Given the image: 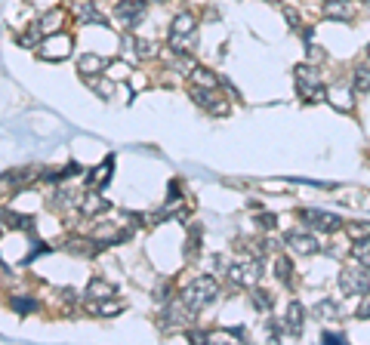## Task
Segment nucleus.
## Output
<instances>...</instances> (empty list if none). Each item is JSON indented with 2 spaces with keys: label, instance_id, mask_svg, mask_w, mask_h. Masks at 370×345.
I'll return each instance as SVG.
<instances>
[{
  "label": "nucleus",
  "instance_id": "1",
  "mask_svg": "<svg viewBox=\"0 0 370 345\" xmlns=\"http://www.w3.org/2000/svg\"><path fill=\"white\" fill-rule=\"evenodd\" d=\"M216 296H220V284H216V277H210V274L195 277V281L185 284V290L179 293V299H182L191 311H195V315L213 305Z\"/></svg>",
  "mask_w": 370,
  "mask_h": 345
},
{
  "label": "nucleus",
  "instance_id": "2",
  "mask_svg": "<svg viewBox=\"0 0 370 345\" xmlns=\"http://www.w3.org/2000/svg\"><path fill=\"white\" fill-rule=\"evenodd\" d=\"M195 44H198V22H195V16H191V13H179L173 19V25H170L167 47H170L176 56H182V53H191Z\"/></svg>",
  "mask_w": 370,
  "mask_h": 345
},
{
  "label": "nucleus",
  "instance_id": "3",
  "mask_svg": "<svg viewBox=\"0 0 370 345\" xmlns=\"http://www.w3.org/2000/svg\"><path fill=\"white\" fill-rule=\"evenodd\" d=\"M74 53V40L68 35H62V31H56V35H47L40 40L37 47V56L44 59V62H65Z\"/></svg>",
  "mask_w": 370,
  "mask_h": 345
},
{
  "label": "nucleus",
  "instance_id": "4",
  "mask_svg": "<svg viewBox=\"0 0 370 345\" xmlns=\"http://www.w3.org/2000/svg\"><path fill=\"white\" fill-rule=\"evenodd\" d=\"M340 290L346 293V296H364L370 293V272L367 265H352V268H342L340 272Z\"/></svg>",
  "mask_w": 370,
  "mask_h": 345
},
{
  "label": "nucleus",
  "instance_id": "5",
  "mask_svg": "<svg viewBox=\"0 0 370 345\" xmlns=\"http://www.w3.org/2000/svg\"><path fill=\"white\" fill-rule=\"evenodd\" d=\"M297 90L306 102H318V99L327 96L324 83H321V78H318V71L312 65H297Z\"/></svg>",
  "mask_w": 370,
  "mask_h": 345
},
{
  "label": "nucleus",
  "instance_id": "6",
  "mask_svg": "<svg viewBox=\"0 0 370 345\" xmlns=\"http://www.w3.org/2000/svg\"><path fill=\"white\" fill-rule=\"evenodd\" d=\"M229 277L241 287H256L259 277H263V262L259 259H247V262H238L229 268Z\"/></svg>",
  "mask_w": 370,
  "mask_h": 345
},
{
  "label": "nucleus",
  "instance_id": "7",
  "mask_svg": "<svg viewBox=\"0 0 370 345\" xmlns=\"http://www.w3.org/2000/svg\"><path fill=\"white\" fill-rule=\"evenodd\" d=\"M114 16L121 19L124 28H136L145 19V0H117Z\"/></svg>",
  "mask_w": 370,
  "mask_h": 345
},
{
  "label": "nucleus",
  "instance_id": "8",
  "mask_svg": "<svg viewBox=\"0 0 370 345\" xmlns=\"http://www.w3.org/2000/svg\"><path fill=\"white\" fill-rule=\"evenodd\" d=\"M71 13L80 25H105V16L99 13L96 0H71Z\"/></svg>",
  "mask_w": 370,
  "mask_h": 345
},
{
  "label": "nucleus",
  "instance_id": "9",
  "mask_svg": "<svg viewBox=\"0 0 370 345\" xmlns=\"http://www.w3.org/2000/svg\"><path fill=\"white\" fill-rule=\"evenodd\" d=\"M287 243H290V250L293 253H299V256H312L321 250V243H318L315 234H306V231H287Z\"/></svg>",
  "mask_w": 370,
  "mask_h": 345
},
{
  "label": "nucleus",
  "instance_id": "10",
  "mask_svg": "<svg viewBox=\"0 0 370 345\" xmlns=\"http://www.w3.org/2000/svg\"><path fill=\"white\" fill-rule=\"evenodd\" d=\"M302 222L312 225V229H321V231H336V229H342L340 219H336L333 213H324V210H302Z\"/></svg>",
  "mask_w": 370,
  "mask_h": 345
},
{
  "label": "nucleus",
  "instance_id": "11",
  "mask_svg": "<svg viewBox=\"0 0 370 345\" xmlns=\"http://www.w3.org/2000/svg\"><path fill=\"white\" fill-rule=\"evenodd\" d=\"M62 22H65V13H62V10H49L44 19L35 22L31 28H35L40 37H47V35H56V31H62Z\"/></svg>",
  "mask_w": 370,
  "mask_h": 345
},
{
  "label": "nucleus",
  "instance_id": "12",
  "mask_svg": "<svg viewBox=\"0 0 370 345\" xmlns=\"http://www.w3.org/2000/svg\"><path fill=\"white\" fill-rule=\"evenodd\" d=\"M78 207H80V213H83V216L92 219V216L102 213V210H105L108 204H105V198H102V195H96V188H90L87 195H83V198L78 200Z\"/></svg>",
  "mask_w": 370,
  "mask_h": 345
},
{
  "label": "nucleus",
  "instance_id": "13",
  "mask_svg": "<svg viewBox=\"0 0 370 345\" xmlns=\"http://www.w3.org/2000/svg\"><path fill=\"white\" fill-rule=\"evenodd\" d=\"M112 173H114V157H105L96 170L87 173V188H102V185L112 179Z\"/></svg>",
  "mask_w": 370,
  "mask_h": 345
},
{
  "label": "nucleus",
  "instance_id": "14",
  "mask_svg": "<svg viewBox=\"0 0 370 345\" xmlns=\"http://www.w3.org/2000/svg\"><path fill=\"white\" fill-rule=\"evenodd\" d=\"M87 311H92V315H99V317H112V315H121L124 311V302H112V296L108 299H87Z\"/></svg>",
  "mask_w": 370,
  "mask_h": 345
},
{
  "label": "nucleus",
  "instance_id": "15",
  "mask_svg": "<svg viewBox=\"0 0 370 345\" xmlns=\"http://www.w3.org/2000/svg\"><path fill=\"white\" fill-rule=\"evenodd\" d=\"M324 13L330 16V19H352V16H355V4H352V0H327L324 4Z\"/></svg>",
  "mask_w": 370,
  "mask_h": 345
},
{
  "label": "nucleus",
  "instance_id": "16",
  "mask_svg": "<svg viewBox=\"0 0 370 345\" xmlns=\"http://www.w3.org/2000/svg\"><path fill=\"white\" fill-rule=\"evenodd\" d=\"M189 83L191 87H198V90H216V74L213 71H207V68H201V65H195V68L189 71Z\"/></svg>",
  "mask_w": 370,
  "mask_h": 345
},
{
  "label": "nucleus",
  "instance_id": "17",
  "mask_svg": "<svg viewBox=\"0 0 370 345\" xmlns=\"http://www.w3.org/2000/svg\"><path fill=\"white\" fill-rule=\"evenodd\" d=\"M105 59H99V56H80V62H78V71L83 74V78H96V74H102L105 71Z\"/></svg>",
  "mask_w": 370,
  "mask_h": 345
},
{
  "label": "nucleus",
  "instance_id": "18",
  "mask_svg": "<svg viewBox=\"0 0 370 345\" xmlns=\"http://www.w3.org/2000/svg\"><path fill=\"white\" fill-rule=\"evenodd\" d=\"M302 315H306V308H302L299 302H290V305H287V330L293 336L302 333Z\"/></svg>",
  "mask_w": 370,
  "mask_h": 345
},
{
  "label": "nucleus",
  "instance_id": "19",
  "mask_svg": "<svg viewBox=\"0 0 370 345\" xmlns=\"http://www.w3.org/2000/svg\"><path fill=\"white\" fill-rule=\"evenodd\" d=\"M108 296H114V287H112V284L99 281V277L87 284V299H108Z\"/></svg>",
  "mask_w": 370,
  "mask_h": 345
},
{
  "label": "nucleus",
  "instance_id": "20",
  "mask_svg": "<svg viewBox=\"0 0 370 345\" xmlns=\"http://www.w3.org/2000/svg\"><path fill=\"white\" fill-rule=\"evenodd\" d=\"M352 90H355V96H358V92H370V65H358V68H355Z\"/></svg>",
  "mask_w": 370,
  "mask_h": 345
},
{
  "label": "nucleus",
  "instance_id": "21",
  "mask_svg": "<svg viewBox=\"0 0 370 345\" xmlns=\"http://www.w3.org/2000/svg\"><path fill=\"white\" fill-rule=\"evenodd\" d=\"M352 259L370 268V234H367V238H361V241H355V247H352Z\"/></svg>",
  "mask_w": 370,
  "mask_h": 345
},
{
  "label": "nucleus",
  "instance_id": "22",
  "mask_svg": "<svg viewBox=\"0 0 370 345\" xmlns=\"http://www.w3.org/2000/svg\"><path fill=\"white\" fill-rule=\"evenodd\" d=\"M10 305H13V311H19V315H31V311H37V299H31V296H13Z\"/></svg>",
  "mask_w": 370,
  "mask_h": 345
},
{
  "label": "nucleus",
  "instance_id": "23",
  "mask_svg": "<svg viewBox=\"0 0 370 345\" xmlns=\"http://www.w3.org/2000/svg\"><path fill=\"white\" fill-rule=\"evenodd\" d=\"M336 311H340V308L333 305V299H324V302H318V305L312 308V315L318 317V321H330V317H336Z\"/></svg>",
  "mask_w": 370,
  "mask_h": 345
},
{
  "label": "nucleus",
  "instance_id": "24",
  "mask_svg": "<svg viewBox=\"0 0 370 345\" xmlns=\"http://www.w3.org/2000/svg\"><path fill=\"white\" fill-rule=\"evenodd\" d=\"M275 274H278V281H284V284L290 281V274H293V262H290L287 256H278V259H275Z\"/></svg>",
  "mask_w": 370,
  "mask_h": 345
},
{
  "label": "nucleus",
  "instance_id": "25",
  "mask_svg": "<svg viewBox=\"0 0 370 345\" xmlns=\"http://www.w3.org/2000/svg\"><path fill=\"white\" fill-rule=\"evenodd\" d=\"M127 44L133 47V53H136V56H142V59H151V56L157 53V49H155V44H148V40H133V37H127Z\"/></svg>",
  "mask_w": 370,
  "mask_h": 345
},
{
  "label": "nucleus",
  "instance_id": "26",
  "mask_svg": "<svg viewBox=\"0 0 370 345\" xmlns=\"http://www.w3.org/2000/svg\"><path fill=\"white\" fill-rule=\"evenodd\" d=\"M250 302H253V308H259V311H268L272 308V293L268 290H253V296H250Z\"/></svg>",
  "mask_w": 370,
  "mask_h": 345
},
{
  "label": "nucleus",
  "instance_id": "27",
  "mask_svg": "<svg viewBox=\"0 0 370 345\" xmlns=\"http://www.w3.org/2000/svg\"><path fill=\"white\" fill-rule=\"evenodd\" d=\"M105 74L108 78H114V80H124L130 74V65L127 62H114V65H105Z\"/></svg>",
  "mask_w": 370,
  "mask_h": 345
},
{
  "label": "nucleus",
  "instance_id": "28",
  "mask_svg": "<svg viewBox=\"0 0 370 345\" xmlns=\"http://www.w3.org/2000/svg\"><path fill=\"white\" fill-rule=\"evenodd\" d=\"M346 231H349V238L361 241V238H367V234H370V225H364V222H352V225H346Z\"/></svg>",
  "mask_w": 370,
  "mask_h": 345
},
{
  "label": "nucleus",
  "instance_id": "29",
  "mask_svg": "<svg viewBox=\"0 0 370 345\" xmlns=\"http://www.w3.org/2000/svg\"><path fill=\"white\" fill-rule=\"evenodd\" d=\"M358 317H370V293H364L358 302Z\"/></svg>",
  "mask_w": 370,
  "mask_h": 345
},
{
  "label": "nucleus",
  "instance_id": "30",
  "mask_svg": "<svg viewBox=\"0 0 370 345\" xmlns=\"http://www.w3.org/2000/svg\"><path fill=\"white\" fill-rule=\"evenodd\" d=\"M284 16H287V25H290V28H299V13L297 10H290V6H287V10H284Z\"/></svg>",
  "mask_w": 370,
  "mask_h": 345
},
{
  "label": "nucleus",
  "instance_id": "31",
  "mask_svg": "<svg viewBox=\"0 0 370 345\" xmlns=\"http://www.w3.org/2000/svg\"><path fill=\"white\" fill-rule=\"evenodd\" d=\"M324 342H336V345H340V342H346V336H342V333H324Z\"/></svg>",
  "mask_w": 370,
  "mask_h": 345
},
{
  "label": "nucleus",
  "instance_id": "32",
  "mask_svg": "<svg viewBox=\"0 0 370 345\" xmlns=\"http://www.w3.org/2000/svg\"><path fill=\"white\" fill-rule=\"evenodd\" d=\"M259 222H263L265 229H275V216H268V213H265V216H259Z\"/></svg>",
  "mask_w": 370,
  "mask_h": 345
},
{
  "label": "nucleus",
  "instance_id": "33",
  "mask_svg": "<svg viewBox=\"0 0 370 345\" xmlns=\"http://www.w3.org/2000/svg\"><path fill=\"white\" fill-rule=\"evenodd\" d=\"M145 4H164V0H145Z\"/></svg>",
  "mask_w": 370,
  "mask_h": 345
},
{
  "label": "nucleus",
  "instance_id": "34",
  "mask_svg": "<svg viewBox=\"0 0 370 345\" xmlns=\"http://www.w3.org/2000/svg\"><path fill=\"white\" fill-rule=\"evenodd\" d=\"M367 56H370V47H367Z\"/></svg>",
  "mask_w": 370,
  "mask_h": 345
},
{
  "label": "nucleus",
  "instance_id": "35",
  "mask_svg": "<svg viewBox=\"0 0 370 345\" xmlns=\"http://www.w3.org/2000/svg\"><path fill=\"white\" fill-rule=\"evenodd\" d=\"M364 4H370V0H364Z\"/></svg>",
  "mask_w": 370,
  "mask_h": 345
},
{
  "label": "nucleus",
  "instance_id": "36",
  "mask_svg": "<svg viewBox=\"0 0 370 345\" xmlns=\"http://www.w3.org/2000/svg\"><path fill=\"white\" fill-rule=\"evenodd\" d=\"M275 4H278V0H275Z\"/></svg>",
  "mask_w": 370,
  "mask_h": 345
}]
</instances>
